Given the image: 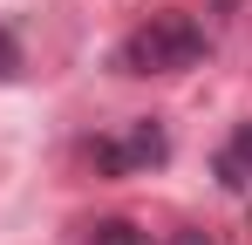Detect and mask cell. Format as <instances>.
<instances>
[{
  "label": "cell",
  "mask_w": 252,
  "mask_h": 245,
  "mask_svg": "<svg viewBox=\"0 0 252 245\" xmlns=\"http://www.w3.org/2000/svg\"><path fill=\"white\" fill-rule=\"evenodd\" d=\"M205 61V28L191 14H150L136 34L116 48V68L123 75H184Z\"/></svg>",
  "instance_id": "cell-1"
},
{
  "label": "cell",
  "mask_w": 252,
  "mask_h": 245,
  "mask_svg": "<svg viewBox=\"0 0 252 245\" xmlns=\"http://www.w3.org/2000/svg\"><path fill=\"white\" fill-rule=\"evenodd\" d=\"M89 163L102 170V177H143V170H157L170 163V136L164 122H123V129H109V136H95L89 143Z\"/></svg>",
  "instance_id": "cell-2"
},
{
  "label": "cell",
  "mask_w": 252,
  "mask_h": 245,
  "mask_svg": "<svg viewBox=\"0 0 252 245\" xmlns=\"http://www.w3.org/2000/svg\"><path fill=\"white\" fill-rule=\"evenodd\" d=\"M218 177H225V184H252V122L232 136V150L218 157Z\"/></svg>",
  "instance_id": "cell-3"
},
{
  "label": "cell",
  "mask_w": 252,
  "mask_h": 245,
  "mask_svg": "<svg viewBox=\"0 0 252 245\" xmlns=\"http://www.w3.org/2000/svg\"><path fill=\"white\" fill-rule=\"evenodd\" d=\"M89 245H150V239H143L129 218H102V225L89 232Z\"/></svg>",
  "instance_id": "cell-4"
},
{
  "label": "cell",
  "mask_w": 252,
  "mask_h": 245,
  "mask_svg": "<svg viewBox=\"0 0 252 245\" xmlns=\"http://www.w3.org/2000/svg\"><path fill=\"white\" fill-rule=\"evenodd\" d=\"M7 75H21V68H14V34L0 28V82H7Z\"/></svg>",
  "instance_id": "cell-5"
},
{
  "label": "cell",
  "mask_w": 252,
  "mask_h": 245,
  "mask_svg": "<svg viewBox=\"0 0 252 245\" xmlns=\"http://www.w3.org/2000/svg\"><path fill=\"white\" fill-rule=\"evenodd\" d=\"M170 245H211V239H205V232H177Z\"/></svg>",
  "instance_id": "cell-6"
}]
</instances>
